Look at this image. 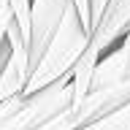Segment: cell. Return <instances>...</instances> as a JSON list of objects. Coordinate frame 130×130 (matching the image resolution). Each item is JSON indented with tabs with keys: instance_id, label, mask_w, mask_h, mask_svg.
<instances>
[{
	"instance_id": "4",
	"label": "cell",
	"mask_w": 130,
	"mask_h": 130,
	"mask_svg": "<svg viewBox=\"0 0 130 130\" xmlns=\"http://www.w3.org/2000/svg\"><path fill=\"white\" fill-rule=\"evenodd\" d=\"M79 130H130V100H125L122 106H117L114 111L98 117V119L81 125Z\"/></svg>"
},
{
	"instance_id": "2",
	"label": "cell",
	"mask_w": 130,
	"mask_h": 130,
	"mask_svg": "<svg viewBox=\"0 0 130 130\" xmlns=\"http://www.w3.org/2000/svg\"><path fill=\"white\" fill-rule=\"evenodd\" d=\"M73 103V71L49 87L0 103V130H35Z\"/></svg>"
},
{
	"instance_id": "3",
	"label": "cell",
	"mask_w": 130,
	"mask_h": 130,
	"mask_svg": "<svg viewBox=\"0 0 130 130\" xmlns=\"http://www.w3.org/2000/svg\"><path fill=\"white\" fill-rule=\"evenodd\" d=\"M125 81H130V32L111 52H106L100 57L89 89H108L117 84H125Z\"/></svg>"
},
{
	"instance_id": "1",
	"label": "cell",
	"mask_w": 130,
	"mask_h": 130,
	"mask_svg": "<svg viewBox=\"0 0 130 130\" xmlns=\"http://www.w3.org/2000/svg\"><path fill=\"white\" fill-rule=\"evenodd\" d=\"M87 43H89V30L84 27V22H81V14H79V8H76V3L71 0L68 8H65V16H62L60 30L54 32L52 43L46 46L43 57L38 60L30 81H27L24 95L38 92V89L60 81L62 76H68V73L76 68V62L81 60Z\"/></svg>"
},
{
	"instance_id": "5",
	"label": "cell",
	"mask_w": 130,
	"mask_h": 130,
	"mask_svg": "<svg viewBox=\"0 0 130 130\" xmlns=\"http://www.w3.org/2000/svg\"><path fill=\"white\" fill-rule=\"evenodd\" d=\"M8 3H11V8L16 14V24H19L24 41L30 43V8H32V0H8Z\"/></svg>"
},
{
	"instance_id": "6",
	"label": "cell",
	"mask_w": 130,
	"mask_h": 130,
	"mask_svg": "<svg viewBox=\"0 0 130 130\" xmlns=\"http://www.w3.org/2000/svg\"><path fill=\"white\" fill-rule=\"evenodd\" d=\"M14 19H16V14H14V8H11V3L8 0H0V49L8 41V27L14 24Z\"/></svg>"
},
{
	"instance_id": "7",
	"label": "cell",
	"mask_w": 130,
	"mask_h": 130,
	"mask_svg": "<svg viewBox=\"0 0 130 130\" xmlns=\"http://www.w3.org/2000/svg\"><path fill=\"white\" fill-rule=\"evenodd\" d=\"M108 3H111V0H89V6H92V30H95L98 22L103 19V14H106V8H108Z\"/></svg>"
}]
</instances>
